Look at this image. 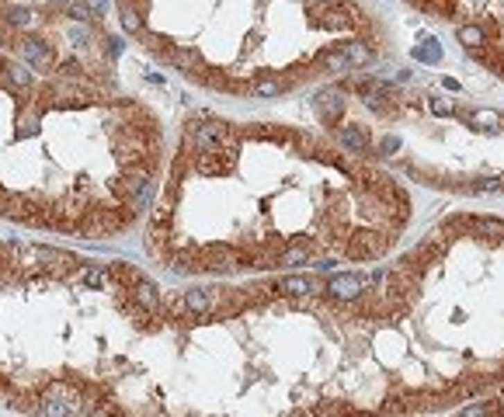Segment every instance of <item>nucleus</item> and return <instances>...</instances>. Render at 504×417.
Returning <instances> with one entry per match:
<instances>
[{
  "mask_svg": "<svg viewBox=\"0 0 504 417\" xmlns=\"http://www.w3.org/2000/svg\"><path fill=\"white\" fill-rule=\"evenodd\" d=\"M452 417H504V386H497L494 393H487V396L459 407Z\"/></svg>",
  "mask_w": 504,
  "mask_h": 417,
  "instance_id": "nucleus-1",
  "label": "nucleus"
},
{
  "mask_svg": "<svg viewBox=\"0 0 504 417\" xmlns=\"http://www.w3.org/2000/svg\"><path fill=\"white\" fill-rule=\"evenodd\" d=\"M18 53L25 56V63H28L32 70H49V66H56V53H53L46 42H39V39H21Z\"/></svg>",
  "mask_w": 504,
  "mask_h": 417,
  "instance_id": "nucleus-2",
  "label": "nucleus"
},
{
  "mask_svg": "<svg viewBox=\"0 0 504 417\" xmlns=\"http://www.w3.org/2000/svg\"><path fill=\"white\" fill-rule=\"evenodd\" d=\"M0 70H4V80H8V91L15 94H32L35 87V77H32V66L28 63H0Z\"/></svg>",
  "mask_w": 504,
  "mask_h": 417,
  "instance_id": "nucleus-3",
  "label": "nucleus"
},
{
  "mask_svg": "<svg viewBox=\"0 0 504 417\" xmlns=\"http://www.w3.org/2000/svg\"><path fill=\"white\" fill-rule=\"evenodd\" d=\"M119 21H122V28H125L129 35H143V32H146V25H143V18H139V11H136L132 4H122Z\"/></svg>",
  "mask_w": 504,
  "mask_h": 417,
  "instance_id": "nucleus-4",
  "label": "nucleus"
},
{
  "mask_svg": "<svg viewBox=\"0 0 504 417\" xmlns=\"http://www.w3.org/2000/svg\"><path fill=\"white\" fill-rule=\"evenodd\" d=\"M459 42H462L466 49H480V46L487 42V32L476 28V25H462V28H459Z\"/></svg>",
  "mask_w": 504,
  "mask_h": 417,
  "instance_id": "nucleus-5",
  "label": "nucleus"
},
{
  "mask_svg": "<svg viewBox=\"0 0 504 417\" xmlns=\"http://www.w3.org/2000/svg\"><path fill=\"white\" fill-rule=\"evenodd\" d=\"M414 56L424 60V63H435V60H438V42H435V39H424V46L414 49Z\"/></svg>",
  "mask_w": 504,
  "mask_h": 417,
  "instance_id": "nucleus-6",
  "label": "nucleus"
},
{
  "mask_svg": "<svg viewBox=\"0 0 504 417\" xmlns=\"http://www.w3.org/2000/svg\"><path fill=\"white\" fill-rule=\"evenodd\" d=\"M320 4H338V0H320Z\"/></svg>",
  "mask_w": 504,
  "mask_h": 417,
  "instance_id": "nucleus-7",
  "label": "nucleus"
}]
</instances>
